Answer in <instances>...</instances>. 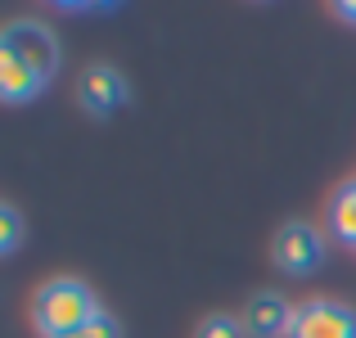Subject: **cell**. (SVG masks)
<instances>
[{"instance_id":"2","label":"cell","mask_w":356,"mask_h":338,"mask_svg":"<svg viewBox=\"0 0 356 338\" xmlns=\"http://www.w3.org/2000/svg\"><path fill=\"white\" fill-rule=\"evenodd\" d=\"M0 50L14 54V59H23L41 81H50L54 72H59V41H54V32L45 23L14 18V23L5 27V36H0Z\"/></svg>"},{"instance_id":"9","label":"cell","mask_w":356,"mask_h":338,"mask_svg":"<svg viewBox=\"0 0 356 338\" xmlns=\"http://www.w3.org/2000/svg\"><path fill=\"white\" fill-rule=\"evenodd\" d=\"M194 338H248V330H243V321L239 316H208V321L199 325V334Z\"/></svg>"},{"instance_id":"7","label":"cell","mask_w":356,"mask_h":338,"mask_svg":"<svg viewBox=\"0 0 356 338\" xmlns=\"http://www.w3.org/2000/svg\"><path fill=\"white\" fill-rule=\"evenodd\" d=\"M41 90H45V81L36 77L23 59H14V54L0 50V99H9V104H27V99H36Z\"/></svg>"},{"instance_id":"11","label":"cell","mask_w":356,"mask_h":338,"mask_svg":"<svg viewBox=\"0 0 356 338\" xmlns=\"http://www.w3.org/2000/svg\"><path fill=\"white\" fill-rule=\"evenodd\" d=\"M72 338H122V330H118V321H113V316H104V312H99L95 321L86 325V330H77Z\"/></svg>"},{"instance_id":"10","label":"cell","mask_w":356,"mask_h":338,"mask_svg":"<svg viewBox=\"0 0 356 338\" xmlns=\"http://www.w3.org/2000/svg\"><path fill=\"white\" fill-rule=\"evenodd\" d=\"M18 239H23V217H18V208H0V252H14Z\"/></svg>"},{"instance_id":"5","label":"cell","mask_w":356,"mask_h":338,"mask_svg":"<svg viewBox=\"0 0 356 338\" xmlns=\"http://www.w3.org/2000/svg\"><path fill=\"white\" fill-rule=\"evenodd\" d=\"M77 99H81L86 113L108 118L113 108L127 104V81H122V72L108 68V63H90V68L81 72V81H77Z\"/></svg>"},{"instance_id":"6","label":"cell","mask_w":356,"mask_h":338,"mask_svg":"<svg viewBox=\"0 0 356 338\" xmlns=\"http://www.w3.org/2000/svg\"><path fill=\"white\" fill-rule=\"evenodd\" d=\"M293 312L298 307H289V298L280 293H257L248 298V307H243V330H248V338H280L289 334V325H293Z\"/></svg>"},{"instance_id":"4","label":"cell","mask_w":356,"mask_h":338,"mask_svg":"<svg viewBox=\"0 0 356 338\" xmlns=\"http://www.w3.org/2000/svg\"><path fill=\"white\" fill-rule=\"evenodd\" d=\"M289 338H356V312L343 303H330V298L302 303L293 312Z\"/></svg>"},{"instance_id":"12","label":"cell","mask_w":356,"mask_h":338,"mask_svg":"<svg viewBox=\"0 0 356 338\" xmlns=\"http://www.w3.org/2000/svg\"><path fill=\"white\" fill-rule=\"evenodd\" d=\"M339 14H343V18H352V23H356V0H343V5H339Z\"/></svg>"},{"instance_id":"1","label":"cell","mask_w":356,"mask_h":338,"mask_svg":"<svg viewBox=\"0 0 356 338\" xmlns=\"http://www.w3.org/2000/svg\"><path fill=\"white\" fill-rule=\"evenodd\" d=\"M95 316H99V303H95L86 280L54 275L36 289L32 321H36V334L41 338H72L77 330H86Z\"/></svg>"},{"instance_id":"3","label":"cell","mask_w":356,"mask_h":338,"mask_svg":"<svg viewBox=\"0 0 356 338\" xmlns=\"http://www.w3.org/2000/svg\"><path fill=\"white\" fill-rule=\"evenodd\" d=\"M270 257H275V266L284 271V275H312V271L321 266V257H325V243H321V234H316L312 225L289 221V225L275 230Z\"/></svg>"},{"instance_id":"8","label":"cell","mask_w":356,"mask_h":338,"mask_svg":"<svg viewBox=\"0 0 356 338\" xmlns=\"http://www.w3.org/2000/svg\"><path fill=\"white\" fill-rule=\"evenodd\" d=\"M330 230H334V239H343V243L356 248V181L343 185L330 199Z\"/></svg>"}]
</instances>
